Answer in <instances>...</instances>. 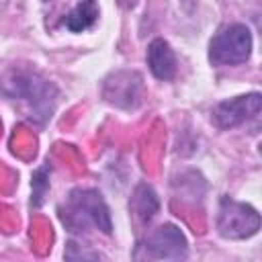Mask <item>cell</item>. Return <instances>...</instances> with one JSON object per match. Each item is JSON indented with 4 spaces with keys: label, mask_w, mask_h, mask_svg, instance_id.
<instances>
[{
    "label": "cell",
    "mask_w": 262,
    "mask_h": 262,
    "mask_svg": "<svg viewBox=\"0 0 262 262\" xmlns=\"http://www.w3.org/2000/svg\"><path fill=\"white\" fill-rule=\"evenodd\" d=\"M61 221L70 231H84L86 227H96L108 235L113 229L104 199L98 190L92 188H76L70 192L66 209H61Z\"/></svg>",
    "instance_id": "obj_2"
},
{
    "label": "cell",
    "mask_w": 262,
    "mask_h": 262,
    "mask_svg": "<svg viewBox=\"0 0 262 262\" xmlns=\"http://www.w3.org/2000/svg\"><path fill=\"white\" fill-rule=\"evenodd\" d=\"M131 207H133V211H135V215H137V219L141 223H149L151 217L160 209V203H158V196H156L154 188L147 186V184H139L135 188V192H133Z\"/></svg>",
    "instance_id": "obj_10"
},
{
    "label": "cell",
    "mask_w": 262,
    "mask_h": 262,
    "mask_svg": "<svg viewBox=\"0 0 262 262\" xmlns=\"http://www.w3.org/2000/svg\"><path fill=\"white\" fill-rule=\"evenodd\" d=\"M0 94L6 100L18 102L29 119L45 123L55 108L57 88L37 72L12 68L0 80Z\"/></svg>",
    "instance_id": "obj_1"
},
{
    "label": "cell",
    "mask_w": 262,
    "mask_h": 262,
    "mask_svg": "<svg viewBox=\"0 0 262 262\" xmlns=\"http://www.w3.org/2000/svg\"><path fill=\"white\" fill-rule=\"evenodd\" d=\"M119 2H121L125 8H131V6H135V2H137V0H119Z\"/></svg>",
    "instance_id": "obj_12"
},
{
    "label": "cell",
    "mask_w": 262,
    "mask_h": 262,
    "mask_svg": "<svg viewBox=\"0 0 262 262\" xmlns=\"http://www.w3.org/2000/svg\"><path fill=\"white\" fill-rule=\"evenodd\" d=\"M186 256V237L172 223H164L151 229L133 252L135 260H184Z\"/></svg>",
    "instance_id": "obj_4"
},
{
    "label": "cell",
    "mask_w": 262,
    "mask_h": 262,
    "mask_svg": "<svg viewBox=\"0 0 262 262\" xmlns=\"http://www.w3.org/2000/svg\"><path fill=\"white\" fill-rule=\"evenodd\" d=\"M98 18V6L96 0H82L78 2L61 20V25L72 33H82L90 29Z\"/></svg>",
    "instance_id": "obj_9"
},
{
    "label": "cell",
    "mask_w": 262,
    "mask_h": 262,
    "mask_svg": "<svg viewBox=\"0 0 262 262\" xmlns=\"http://www.w3.org/2000/svg\"><path fill=\"white\" fill-rule=\"evenodd\" d=\"M141 76L135 72H119L104 84V98L121 108H135L141 102Z\"/></svg>",
    "instance_id": "obj_7"
},
{
    "label": "cell",
    "mask_w": 262,
    "mask_h": 262,
    "mask_svg": "<svg viewBox=\"0 0 262 262\" xmlns=\"http://www.w3.org/2000/svg\"><path fill=\"white\" fill-rule=\"evenodd\" d=\"M252 53V33L246 25L233 23L221 27L209 43V59L215 66H237Z\"/></svg>",
    "instance_id": "obj_3"
},
{
    "label": "cell",
    "mask_w": 262,
    "mask_h": 262,
    "mask_svg": "<svg viewBox=\"0 0 262 262\" xmlns=\"http://www.w3.org/2000/svg\"><path fill=\"white\" fill-rule=\"evenodd\" d=\"M147 63L158 80H172L176 74V57L164 39H154L147 47Z\"/></svg>",
    "instance_id": "obj_8"
},
{
    "label": "cell",
    "mask_w": 262,
    "mask_h": 262,
    "mask_svg": "<svg viewBox=\"0 0 262 262\" xmlns=\"http://www.w3.org/2000/svg\"><path fill=\"white\" fill-rule=\"evenodd\" d=\"M260 94L252 92L248 96H237L231 100H223L213 108V119L219 129H233L242 123H246L252 117H258L260 113Z\"/></svg>",
    "instance_id": "obj_6"
},
{
    "label": "cell",
    "mask_w": 262,
    "mask_h": 262,
    "mask_svg": "<svg viewBox=\"0 0 262 262\" xmlns=\"http://www.w3.org/2000/svg\"><path fill=\"white\" fill-rule=\"evenodd\" d=\"M217 229L227 239H244L260 229V215L254 207L223 196L219 203Z\"/></svg>",
    "instance_id": "obj_5"
},
{
    "label": "cell",
    "mask_w": 262,
    "mask_h": 262,
    "mask_svg": "<svg viewBox=\"0 0 262 262\" xmlns=\"http://www.w3.org/2000/svg\"><path fill=\"white\" fill-rule=\"evenodd\" d=\"M47 172H49V168L43 166V168H39V170L33 174V205H35V207H39V205L43 203L45 190H47V186H49V182H47Z\"/></svg>",
    "instance_id": "obj_11"
}]
</instances>
